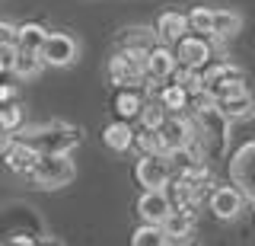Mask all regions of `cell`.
<instances>
[{
    "label": "cell",
    "mask_w": 255,
    "mask_h": 246,
    "mask_svg": "<svg viewBox=\"0 0 255 246\" xmlns=\"http://www.w3.org/2000/svg\"><path fill=\"white\" fill-rule=\"evenodd\" d=\"M16 138L26 141L38 150V154H70L80 141H83V128L67 122H48V125H22Z\"/></svg>",
    "instance_id": "6da1fadb"
},
{
    "label": "cell",
    "mask_w": 255,
    "mask_h": 246,
    "mask_svg": "<svg viewBox=\"0 0 255 246\" xmlns=\"http://www.w3.org/2000/svg\"><path fill=\"white\" fill-rule=\"evenodd\" d=\"M74 176H77V166L70 160V154H38V160L32 163V170L26 173V182L32 189L54 192V189L70 186Z\"/></svg>",
    "instance_id": "7a4b0ae2"
},
{
    "label": "cell",
    "mask_w": 255,
    "mask_h": 246,
    "mask_svg": "<svg viewBox=\"0 0 255 246\" xmlns=\"http://www.w3.org/2000/svg\"><path fill=\"white\" fill-rule=\"evenodd\" d=\"M106 74H109V83L115 86V90H122V86H137V83L147 80V54L118 48L109 58Z\"/></svg>",
    "instance_id": "3957f363"
},
{
    "label": "cell",
    "mask_w": 255,
    "mask_h": 246,
    "mask_svg": "<svg viewBox=\"0 0 255 246\" xmlns=\"http://www.w3.org/2000/svg\"><path fill=\"white\" fill-rule=\"evenodd\" d=\"M38 58L45 67H70L80 58V42L70 32H48L38 48Z\"/></svg>",
    "instance_id": "277c9868"
},
{
    "label": "cell",
    "mask_w": 255,
    "mask_h": 246,
    "mask_svg": "<svg viewBox=\"0 0 255 246\" xmlns=\"http://www.w3.org/2000/svg\"><path fill=\"white\" fill-rule=\"evenodd\" d=\"M230 182L243 192V198L255 202V141H246L230 157Z\"/></svg>",
    "instance_id": "5b68a950"
},
{
    "label": "cell",
    "mask_w": 255,
    "mask_h": 246,
    "mask_svg": "<svg viewBox=\"0 0 255 246\" xmlns=\"http://www.w3.org/2000/svg\"><path fill=\"white\" fill-rule=\"evenodd\" d=\"M175 61L179 67H195V70H204L207 64L214 61V45L207 35H198V32H188L175 42Z\"/></svg>",
    "instance_id": "8992f818"
},
{
    "label": "cell",
    "mask_w": 255,
    "mask_h": 246,
    "mask_svg": "<svg viewBox=\"0 0 255 246\" xmlns=\"http://www.w3.org/2000/svg\"><path fill=\"white\" fill-rule=\"evenodd\" d=\"M134 179L143 192L150 189H166L172 179V170L166 163V157H156V154H140L137 163H134Z\"/></svg>",
    "instance_id": "52a82bcc"
},
{
    "label": "cell",
    "mask_w": 255,
    "mask_h": 246,
    "mask_svg": "<svg viewBox=\"0 0 255 246\" xmlns=\"http://www.w3.org/2000/svg\"><path fill=\"white\" fill-rule=\"evenodd\" d=\"M243 205H246V198L233 182H230V186H214L211 195H207V208L214 211L217 221H236L239 211H243Z\"/></svg>",
    "instance_id": "ba28073f"
},
{
    "label": "cell",
    "mask_w": 255,
    "mask_h": 246,
    "mask_svg": "<svg viewBox=\"0 0 255 246\" xmlns=\"http://www.w3.org/2000/svg\"><path fill=\"white\" fill-rule=\"evenodd\" d=\"M169 214H172V202H169V195H166V189L140 192V198H137V218H140V224L163 227Z\"/></svg>",
    "instance_id": "9c48e42d"
},
{
    "label": "cell",
    "mask_w": 255,
    "mask_h": 246,
    "mask_svg": "<svg viewBox=\"0 0 255 246\" xmlns=\"http://www.w3.org/2000/svg\"><path fill=\"white\" fill-rule=\"evenodd\" d=\"M159 138H163L166 154H169V150L185 147L188 141L195 138V122H191V115H185V112H172V115H166L163 128H159Z\"/></svg>",
    "instance_id": "30bf717a"
},
{
    "label": "cell",
    "mask_w": 255,
    "mask_h": 246,
    "mask_svg": "<svg viewBox=\"0 0 255 246\" xmlns=\"http://www.w3.org/2000/svg\"><path fill=\"white\" fill-rule=\"evenodd\" d=\"M175 67H179V61H175L172 45L156 42L153 48L147 51V80H150V83H156V80H169V77L175 74Z\"/></svg>",
    "instance_id": "8fae6325"
},
{
    "label": "cell",
    "mask_w": 255,
    "mask_h": 246,
    "mask_svg": "<svg viewBox=\"0 0 255 246\" xmlns=\"http://www.w3.org/2000/svg\"><path fill=\"white\" fill-rule=\"evenodd\" d=\"M153 32H156V42L175 45L182 35L191 32V29H188V16H185V13H179V10H163L156 16V22H153Z\"/></svg>",
    "instance_id": "7c38bea8"
},
{
    "label": "cell",
    "mask_w": 255,
    "mask_h": 246,
    "mask_svg": "<svg viewBox=\"0 0 255 246\" xmlns=\"http://www.w3.org/2000/svg\"><path fill=\"white\" fill-rule=\"evenodd\" d=\"M3 163H6V170H13V173H19V176H26V173L32 170V163L38 160V150L26 144V141H19V138H13L10 144L3 147Z\"/></svg>",
    "instance_id": "4fadbf2b"
},
{
    "label": "cell",
    "mask_w": 255,
    "mask_h": 246,
    "mask_svg": "<svg viewBox=\"0 0 255 246\" xmlns=\"http://www.w3.org/2000/svg\"><path fill=\"white\" fill-rule=\"evenodd\" d=\"M201 77H204V90H214L217 83H227V80H246V70L239 64H233V61L220 58V61H211L201 70Z\"/></svg>",
    "instance_id": "5bb4252c"
},
{
    "label": "cell",
    "mask_w": 255,
    "mask_h": 246,
    "mask_svg": "<svg viewBox=\"0 0 255 246\" xmlns=\"http://www.w3.org/2000/svg\"><path fill=\"white\" fill-rule=\"evenodd\" d=\"M112 109H115V115L122 118V122H131V118L140 115L143 109V96L137 86H122V90H115V99H112Z\"/></svg>",
    "instance_id": "9a60e30c"
},
{
    "label": "cell",
    "mask_w": 255,
    "mask_h": 246,
    "mask_svg": "<svg viewBox=\"0 0 255 246\" xmlns=\"http://www.w3.org/2000/svg\"><path fill=\"white\" fill-rule=\"evenodd\" d=\"M102 144L109 150H115V154H125V150L134 147V128L122 118H115V122H109L106 128H102Z\"/></svg>",
    "instance_id": "2e32d148"
},
{
    "label": "cell",
    "mask_w": 255,
    "mask_h": 246,
    "mask_svg": "<svg viewBox=\"0 0 255 246\" xmlns=\"http://www.w3.org/2000/svg\"><path fill=\"white\" fill-rule=\"evenodd\" d=\"M163 234H166V240H175V243H188L191 240V234H195V214H188V211H175L166 218V224H163Z\"/></svg>",
    "instance_id": "e0dca14e"
},
{
    "label": "cell",
    "mask_w": 255,
    "mask_h": 246,
    "mask_svg": "<svg viewBox=\"0 0 255 246\" xmlns=\"http://www.w3.org/2000/svg\"><path fill=\"white\" fill-rule=\"evenodd\" d=\"M239 29H243V13L239 10H230V6L214 10V32H211V38L223 42V38H233Z\"/></svg>",
    "instance_id": "ac0fdd59"
},
{
    "label": "cell",
    "mask_w": 255,
    "mask_h": 246,
    "mask_svg": "<svg viewBox=\"0 0 255 246\" xmlns=\"http://www.w3.org/2000/svg\"><path fill=\"white\" fill-rule=\"evenodd\" d=\"M217 109L223 112V118H227V122H246V118L255 115V93L246 90L243 96H236V99L217 102Z\"/></svg>",
    "instance_id": "d6986e66"
},
{
    "label": "cell",
    "mask_w": 255,
    "mask_h": 246,
    "mask_svg": "<svg viewBox=\"0 0 255 246\" xmlns=\"http://www.w3.org/2000/svg\"><path fill=\"white\" fill-rule=\"evenodd\" d=\"M153 45H156V32L150 26H131V29H125V32H122V38H118V48L143 51V54L153 48Z\"/></svg>",
    "instance_id": "ffe728a7"
},
{
    "label": "cell",
    "mask_w": 255,
    "mask_h": 246,
    "mask_svg": "<svg viewBox=\"0 0 255 246\" xmlns=\"http://www.w3.org/2000/svg\"><path fill=\"white\" fill-rule=\"evenodd\" d=\"M42 58H38L35 51H22V48H16V58H13V67H10V74L16 77V80H35L38 74H42Z\"/></svg>",
    "instance_id": "44dd1931"
},
{
    "label": "cell",
    "mask_w": 255,
    "mask_h": 246,
    "mask_svg": "<svg viewBox=\"0 0 255 246\" xmlns=\"http://www.w3.org/2000/svg\"><path fill=\"white\" fill-rule=\"evenodd\" d=\"M45 35H48V29L42 26V22H22V26H16V48H22V51H35L42 48V42H45Z\"/></svg>",
    "instance_id": "7402d4cb"
},
{
    "label": "cell",
    "mask_w": 255,
    "mask_h": 246,
    "mask_svg": "<svg viewBox=\"0 0 255 246\" xmlns=\"http://www.w3.org/2000/svg\"><path fill=\"white\" fill-rule=\"evenodd\" d=\"M156 99H159V106L166 109V112H188V102H191V96L185 90H182L179 83H166L163 90L156 93Z\"/></svg>",
    "instance_id": "603a6c76"
},
{
    "label": "cell",
    "mask_w": 255,
    "mask_h": 246,
    "mask_svg": "<svg viewBox=\"0 0 255 246\" xmlns=\"http://www.w3.org/2000/svg\"><path fill=\"white\" fill-rule=\"evenodd\" d=\"M166 109L159 106V99H143V109H140V115H137V122H140V128H147V131H159L163 128V122H166Z\"/></svg>",
    "instance_id": "cb8c5ba5"
},
{
    "label": "cell",
    "mask_w": 255,
    "mask_h": 246,
    "mask_svg": "<svg viewBox=\"0 0 255 246\" xmlns=\"http://www.w3.org/2000/svg\"><path fill=\"white\" fill-rule=\"evenodd\" d=\"M22 125H26V109H22L19 102H6V106H0V131L16 134Z\"/></svg>",
    "instance_id": "d4e9b609"
},
{
    "label": "cell",
    "mask_w": 255,
    "mask_h": 246,
    "mask_svg": "<svg viewBox=\"0 0 255 246\" xmlns=\"http://www.w3.org/2000/svg\"><path fill=\"white\" fill-rule=\"evenodd\" d=\"M172 77H175V83H179L191 99L204 93V77H201V70H195V67H175Z\"/></svg>",
    "instance_id": "484cf974"
},
{
    "label": "cell",
    "mask_w": 255,
    "mask_h": 246,
    "mask_svg": "<svg viewBox=\"0 0 255 246\" xmlns=\"http://www.w3.org/2000/svg\"><path fill=\"white\" fill-rule=\"evenodd\" d=\"M131 246H169V240H166L163 227H156V224H140V227L131 234Z\"/></svg>",
    "instance_id": "4316f807"
},
{
    "label": "cell",
    "mask_w": 255,
    "mask_h": 246,
    "mask_svg": "<svg viewBox=\"0 0 255 246\" xmlns=\"http://www.w3.org/2000/svg\"><path fill=\"white\" fill-rule=\"evenodd\" d=\"M185 16H188V29H191V32L211 38V32H214V10H211V6H195V10H188Z\"/></svg>",
    "instance_id": "83f0119b"
},
{
    "label": "cell",
    "mask_w": 255,
    "mask_h": 246,
    "mask_svg": "<svg viewBox=\"0 0 255 246\" xmlns=\"http://www.w3.org/2000/svg\"><path fill=\"white\" fill-rule=\"evenodd\" d=\"M134 147L140 150V154H156V157H166V147H163V138H159V131H134Z\"/></svg>",
    "instance_id": "f1b7e54d"
},
{
    "label": "cell",
    "mask_w": 255,
    "mask_h": 246,
    "mask_svg": "<svg viewBox=\"0 0 255 246\" xmlns=\"http://www.w3.org/2000/svg\"><path fill=\"white\" fill-rule=\"evenodd\" d=\"M0 45H16V26L0 19Z\"/></svg>",
    "instance_id": "f546056e"
},
{
    "label": "cell",
    "mask_w": 255,
    "mask_h": 246,
    "mask_svg": "<svg viewBox=\"0 0 255 246\" xmlns=\"http://www.w3.org/2000/svg\"><path fill=\"white\" fill-rule=\"evenodd\" d=\"M3 246H38V243L32 240V237H26V234H16V237H10Z\"/></svg>",
    "instance_id": "4dcf8cb0"
},
{
    "label": "cell",
    "mask_w": 255,
    "mask_h": 246,
    "mask_svg": "<svg viewBox=\"0 0 255 246\" xmlns=\"http://www.w3.org/2000/svg\"><path fill=\"white\" fill-rule=\"evenodd\" d=\"M6 102H16V90L0 83V106H6Z\"/></svg>",
    "instance_id": "1f68e13d"
},
{
    "label": "cell",
    "mask_w": 255,
    "mask_h": 246,
    "mask_svg": "<svg viewBox=\"0 0 255 246\" xmlns=\"http://www.w3.org/2000/svg\"><path fill=\"white\" fill-rule=\"evenodd\" d=\"M38 246H64L61 240H45V243H38Z\"/></svg>",
    "instance_id": "d6a6232c"
}]
</instances>
